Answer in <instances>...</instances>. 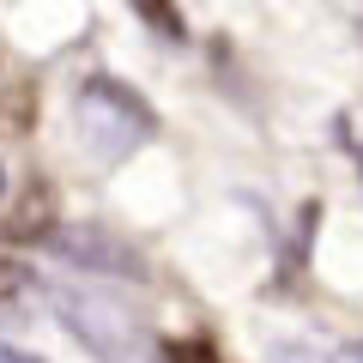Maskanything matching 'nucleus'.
Returning a JSON list of instances; mask_svg holds the SVG:
<instances>
[{
	"label": "nucleus",
	"instance_id": "nucleus-7",
	"mask_svg": "<svg viewBox=\"0 0 363 363\" xmlns=\"http://www.w3.org/2000/svg\"><path fill=\"white\" fill-rule=\"evenodd\" d=\"M13 291H25V267H13V260H0V303L13 297Z\"/></svg>",
	"mask_w": 363,
	"mask_h": 363
},
{
	"label": "nucleus",
	"instance_id": "nucleus-6",
	"mask_svg": "<svg viewBox=\"0 0 363 363\" xmlns=\"http://www.w3.org/2000/svg\"><path fill=\"white\" fill-rule=\"evenodd\" d=\"M164 363H218V351L206 339H169L164 345Z\"/></svg>",
	"mask_w": 363,
	"mask_h": 363
},
{
	"label": "nucleus",
	"instance_id": "nucleus-8",
	"mask_svg": "<svg viewBox=\"0 0 363 363\" xmlns=\"http://www.w3.org/2000/svg\"><path fill=\"white\" fill-rule=\"evenodd\" d=\"M0 363H43V357H30V351H18V345H6V339H0Z\"/></svg>",
	"mask_w": 363,
	"mask_h": 363
},
{
	"label": "nucleus",
	"instance_id": "nucleus-5",
	"mask_svg": "<svg viewBox=\"0 0 363 363\" xmlns=\"http://www.w3.org/2000/svg\"><path fill=\"white\" fill-rule=\"evenodd\" d=\"M55 188L49 182H30L25 194H18V206H13V218H6V236H13V242H49L55 230H61V224H55Z\"/></svg>",
	"mask_w": 363,
	"mask_h": 363
},
{
	"label": "nucleus",
	"instance_id": "nucleus-3",
	"mask_svg": "<svg viewBox=\"0 0 363 363\" xmlns=\"http://www.w3.org/2000/svg\"><path fill=\"white\" fill-rule=\"evenodd\" d=\"M49 248L61 260H73V267H85V272H109V279H128V285H145V279H152V267L140 260V248L121 242L104 224H61V230L49 236Z\"/></svg>",
	"mask_w": 363,
	"mask_h": 363
},
{
	"label": "nucleus",
	"instance_id": "nucleus-4",
	"mask_svg": "<svg viewBox=\"0 0 363 363\" xmlns=\"http://www.w3.org/2000/svg\"><path fill=\"white\" fill-rule=\"evenodd\" d=\"M30 128H37V85L18 61L0 55V140H18Z\"/></svg>",
	"mask_w": 363,
	"mask_h": 363
},
{
	"label": "nucleus",
	"instance_id": "nucleus-9",
	"mask_svg": "<svg viewBox=\"0 0 363 363\" xmlns=\"http://www.w3.org/2000/svg\"><path fill=\"white\" fill-rule=\"evenodd\" d=\"M272 363H327V357H315V351H279Z\"/></svg>",
	"mask_w": 363,
	"mask_h": 363
},
{
	"label": "nucleus",
	"instance_id": "nucleus-1",
	"mask_svg": "<svg viewBox=\"0 0 363 363\" xmlns=\"http://www.w3.org/2000/svg\"><path fill=\"white\" fill-rule=\"evenodd\" d=\"M73 128H79V145H85L97 164H128L140 145H152L157 116H152V104H145L133 85L97 73V79H85L79 97H73Z\"/></svg>",
	"mask_w": 363,
	"mask_h": 363
},
{
	"label": "nucleus",
	"instance_id": "nucleus-10",
	"mask_svg": "<svg viewBox=\"0 0 363 363\" xmlns=\"http://www.w3.org/2000/svg\"><path fill=\"white\" fill-rule=\"evenodd\" d=\"M0 194H6V169H0Z\"/></svg>",
	"mask_w": 363,
	"mask_h": 363
},
{
	"label": "nucleus",
	"instance_id": "nucleus-2",
	"mask_svg": "<svg viewBox=\"0 0 363 363\" xmlns=\"http://www.w3.org/2000/svg\"><path fill=\"white\" fill-rule=\"evenodd\" d=\"M55 309H61V327L97 363H164V345L133 321V309L97 297V291H55Z\"/></svg>",
	"mask_w": 363,
	"mask_h": 363
}]
</instances>
